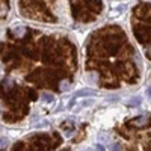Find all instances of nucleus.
I'll list each match as a JSON object with an SVG mask.
<instances>
[{"instance_id": "7ed1b4c3", "label": "nucleus", "mask_w": 151, "mask_h": 151, "mask_svg": "<svg viewBox=\"0 0 151 151\" xmlns=\"http://www.w3.org/2000/svg\"><path fill=\"white\" fill-rule=\"evenodd\" d=\"M38 100L35 89L12 80H0V116L8 124H14L29 115V106Z\"/></svg>"}, {"instance_id": "20e7f679", "label": "nucleus", "mask_w": 151, "mask_h": 151, "mask_svg": "<svg viewBox=\"0 0 151 151\" xmlns=\"http://www.w3.org/2000/svg\"><path fill=\"white\" fill-rule=\"evenodd\" d=\"M116 133L124 141L121 151H151V116H137L125 121Z\"/></svg>"}, {"instance_id": "39448f33", "label": "nucleus", "mask_w": 151, "mask_h": 151, "mask_svg": "<svg viewBox=\"0 0 151 151\" xmlns=\"http://www.w3.org/2000/svg\"><path fill=\"white\" fill-rule=\"evenodd\" d=\"M132 32L144 50V55L151 60V2L142 0L132 9Z\"/></svg>"}, {"instance_id": "0eeeda50", "label": "nucleus", "mask_w": 151, "mask_h": 151, "mask_svg": "<svg viewBox=\"0 0 151 151\" xmlns=\"http://www.w3.org/2000/svg\"><path fill=\"white\" fill-rule=\"evenodd\" d=\"M59 0H20V14L32 21H40L44 24H59L60 17L58 14Z\"/></svg>"}, {"instance_id": "423d86ee", "label": "nucleus", "mask_w": 151, "mask_h": 151, "mask_svg": "<svg viewBox=\"0 0 151 151\" xmlns=\"http://www.w3.org/2000/svg\"><path fill=\"white\" fill-rule=\"evenodd\" d=\"M11 151H71L58 132H36L15 142Z\"/></svg>"}, {"instance_id": "9d476101", "label": "nucleus", "mask_w": 151, "mask_h": 151, "mask_svg": "<svg viewBox=\"0 0 151 151\" xmlns=\"http://www.w3.org/2000/svg\"><path fill=\"white\" fill-rule=\"evenodd\" d=\"M44 100H47V101H53V97H50V95H44Z\"/></svg>"}, {"instance_id": "f257e3e1", "label": "nucleus", "mask_w": 151, "mask_h": 151, "mask_svg": "<svg viewBox=\"0 0 151 151\" xmlns=\"http://www.w3.org/2000/svg\"><path fill=\"white\" fill-rule=\"evenodd\" d=\"M0 59L8 73L56 94L74 83L79 70L77 47L68 35L32 27L8 30L6 41L0 42Z\"/></svg>"}, {"instance_id": "6e6552de", "label": "nucleus", "mask_w": 151, "mask_h": 151, "mask_svg": "<svg viewBox=\"0 0 151 151\" xmlns=\"http://www.w3.org/2000/svg\"><path fill=\"white\" fill-rule=\"evenodd\" d=\"M71 17L79 24L94 23L103 14V0H68Z\"/></svg>"}, {"instance_id": "1a4fd4ad", "label": "nucleus", "mask_w": 151, "mask_h": 151, "mask_svg": "<svg viewBox=\"0 0 151 151\" xmlns=\"http://www.w3.org/2000/svg\"><path fill=\"white\" fill-rule=\"evenodd\" d=\"M9 2L11 0H0V21L5 20L9 12Z\"/></svg>"}, {"instance_id": "f03ea898", "label": "nucleus", "mask_w": 151, "mask_h": 151, "mask_svg": "<svg viewBox=\"0 0 151 151\" xmlns=\"http://www.w3.org/2000/svg\"><path fill=\"white\" fill-rule=\"evenodd\" d=\"M85 70L101 89H121L141 82L137 53L118 24L95 29L85 45Z\"/></svg>"}]
</instances>
